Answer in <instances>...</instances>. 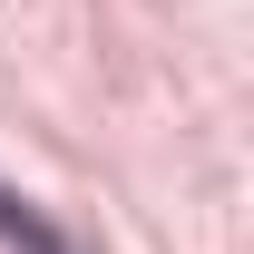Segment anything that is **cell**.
I'll use <instances>...</instances> for the list:
<instances>
[{
	"label": "cell",
	"mask_w": 254,
	"mask_h": 254,
	"mask_svg": "<svg viewBox=\"0 0 254 254\" xmlns=\"http://www.w3.org/2000/svg\"><path fill=\"white\" fill-rule=\"evenodd\" d=\"M0 235H10L20 254H78V245L59 235V225H49V215L30 205V195H10V186H0Z\"/></svg>",
	"instance_id": "1"
}]
</instances>
